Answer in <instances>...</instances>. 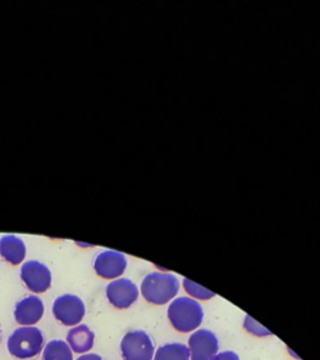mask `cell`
<instances>
[{
    "instance_id": "obj_1",
    "label": "cell",
    "mask_w": 320,
    "mask_h": 360,
    "mask_svg": "<svg viewBox=\"0 0 320 360\" xmlns=\"http://www.w3.org/2000/svg\"><path fill=\"white\" fill-rule=\"evenodd\" d=\"M180 283L174 274L153 271L143 279L141 292L148 303L164 305L178 295Z\"/></svg>"
},
{
    "instance_id": "obj_2",
    "label": "cell",
    "mask_w": 320,
    "mask_h": 360,
    "mask_svg": "<svg viewBox=\"0 0 320 360\" xmlns=\"http://www.w3.org/2000/svg\"><path fill=\"white\" fill-rule=\"evenodd\" d=\"M168 318L175 330L189 333L197 330L204 319V310L196 299L179 297L168 308Z\"/></svg>"
},
{
    "instance_id": "obj_3",
    "label": "cell",
    "mask_w": 320,
    "mask_h": 360,
    "mask_svg": "<svg viewBox=\"0 0 320 360\" xmlns=\"http://www.w3.org/2000/svg\"><path fill=\"white\" fill-rule=\"evenodd\" d=\"M44 347V335L35 326H22L8 339V350L14 358L32 359L40 354Z\"/></svg>"
},
{
    "instance_id": "obj_4",
    "label": "cell",
    "mask_w": 320,
    "mask_h": 360,
    "mask_svg": "<svg viewBox=\"0 0 320 360\" xmlns=\"http://www.w3.org/2000/svg\"><path fill=\"white\" fill-rule=\"evenodd\" d=\"M120 350L124 360L154 359V344L152 338L144 330H132L122 339Z\"/></svg>"
},
{
    "instance_id": "obj_5",
    "label": "cell",
    "mask_w": 320,
    "mask_h": 360,
    "mask_svg": "<svg viewBox=\"0 0 320 360\" xmlns=\"http://www.w3.org/2000/svg\"><path fill=\"white\" fill-rule=\"evenodd\" d=\"M53 314L63 326H77L84 319V302L74 294H64L54 300Z\"/></svg>"
},
{
    "instance_id": "obj_6",
    "label": "cell",
    "mask_w": 320,
    "mask_h": 360,
    "mask_svg": "<svg viewBox=\"0 0 320 360\" xmlns=\"http://www.w3.org/2000/svg\"><path fill=\"white\" fill-rule=\"evenodd\" d=\"M20 278L25 287L35 294L45 292L51 287L53 276L48 265L39 260H28L20 268Z\"/></svg>"
},
{
    "instance_id": "obj_7",
    "label": "cell",
    "mask_w": 320,
    "mask_h": 360,
    "mask_svg": "<svg viewBox=\"0 0 320 360\" xmlns=\"http://www.w3.org/2000/svg\"><path fill=\"white\" fill-rule=\"evenodd\" d=\"M105 294L114 308L128 309L139 298V289L128 278H118L108 284Z\"/></svg>"
},
{
    "instance_id": "obj_8",
    "label": "cell",
    "mask_w": 320,
    "mask_h": 360,
    "mask_svg": "<svg viewBox=\"0 0 320 360\" xmlns=\"http://www.w3.org/2000/svg\"><path fill=\"white\" fill-rule=\"evenodd\" d=\"M128 266V259L117 250H103L94 259V270L96 274L107 279L115 281L123 276Z\"/></svg>"
},
{
    "instance_id": "obj_9",
    "label": "cell",
    "mask_w": 320,
    "mask_h": 360,
    "mask_svg": "<svg viewBox=\"0 0 320 360\" xmlns=\"http://www.w3.org/2000/svg\"><path fill=\"white\" fill-rule=\"evenodd\" d=\"M191 360H212L219 350L218 338L209 329H199L189 338Z\"/></svg>"
},
{
    "instance_id": "obj_10",
    "label": "cell",
    "mask_w": 320,
    "mask_h": 360,
    "mask_svg": "<svg viewBox=\"0 0 320 360\" xmlns=\"http://www.w3.org/2000/svg\"><path fill=\"white\" fill-rule=\"evenodd\" d=\"M44 310V303L39 297L29 295L18 302L14 309V318L20 326H33L41 321Z\"/></svg>"
},
{
    "instance_id": "obj_11",
    "label": "cell",
    "mask_w": 320,
    "mask_h": 360,
    "mask_svg": "<svg viewBox=\"0 0 320 360\" xmlns=\"http://www.w3.org/2000/svg\"><path fill=\"white\" fill-rule=\"evenodd\" d=\"M0 257L9 264H22L27 257V245L20 236L6 234L0 238Z\"/></svg>"
},
{
    "instance_id": "obj_12",
    "label": "cell",
    "mask_w": 320,
    "mask_h": 360,
    "mask_svg": "<svg viewBox=\"0 0 320 360\" xmlns=\"http://www.w3.org/2000/svg\"><path fill=\"white\" fill-rule=\"evenodd\" d=\"M96 335L88 326H77L70 329L67 335V343L74 353L84 354L94 347Z\"/></svg>"
},
{
    "instance_id": "obj_13",
    "label": "cell",
    "mask_w": 320,
    "mask_h": 360,
    "mask_svg": "<svg viewBox=\"0 0 320 360\" xmlns=\"http://www.w3.org/2000/svg\"><path fill=\"white\" fill-rule=\"evenodd\" d=\"M153 360H191V352L186 344H165L158 348Z\"/></svg>"
},
{
    "instance_id": "obj_14",
    "label": "cell",
    "mask_w": 320,
    "mask_h": 360,
    "mask_svg": "<svg viewBox=\"0 0 320 360\" xmlns=\"http://www.w3.org/2000/svg\"><path fill=\"white\" fill-rule=\"evenodd\" d=\"M43 360H74L73 350L67 342L54 339L43 349Z\"/></svg>"
},
{
    "instance_id": "obj_15",
    "label": "cell",
    "mask_w": 320,
    "mask_h": 360,
    "mask_svg": "<svg viewBox=\"0 0 320 360\" xmlns=\"http://www.w3.org/2000/svg\"><path fill=\"white\" fill-rule=\"evenodd\" d=\"M183 287L186 289V292L193 297V299L198 300H209V299L215 297V292L209 290L208 288L202 287L200 284H198L196 281H191L188 278L183 279Z\"/></svg>"
},
{
    "instance_id": "obj_16",
    "label": "cell",
    "mask_w": 320,
    "mask_h": 360,
    "mask_svg": "<svg viewBox=\"0 0 320 360\" xmlns=\"http://www.w3.org/2000/svg\"><path fill=\"white\" fill-rule=\"evenodd\" d=\"M244 328L248 333H250L254 337H269L271 332L265 326H262L259 321H255L250 315H245L244 319Z\"/></svg>"
},
{
    "instance_id": "obj_17",
    "label": "cell",
    "mask_w": 320,
    "mask_h": 360,
    "mask_svg": "<svg viewBox=\"0 0 320 360\" xmlns=\"http://www.w3.org/2000/svg\"><path fill=\"white\" fill-rule=\"evenodd\" d=\"M212 360H241V358H239V355L236 354V352L228 350V352L218 353Z\"/></svg>"
},
{
    "instance_id": "obj_18",
    "label": "cell",
    "mask_w": 320,
    "mask_h": 360,
    "mask_svg": "<svg viewBox=\"0 0 320 360\" xmlns=\"http://www.w3.org/2000/svg\"><path fill=\"white\" fill-rule=\"evenodd\" d=\"M77 360H103V358H101V355L90 353V354H84L82 355V356H79Z\"/></svg>"
}]
</instances>
